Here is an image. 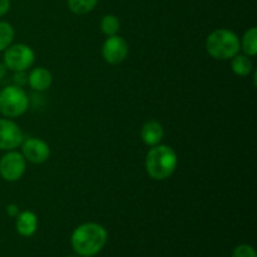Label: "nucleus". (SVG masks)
Masks as SVG:
<instances>
[{
    "label": "nucleus",
    "instance_id": "f257e3e1",
    "mask_svg": "<svg viewBox=\"0 0 257 257\" xmlns=\"http://www.w3.org/2000/svg\"><path fill=\"white\" fill-rule=\"evenodd\" d=\"M107 240V230L102 225L95 222H85L73 231L70 243L77 255L93 257L104 248Z\"/></svg>",
    "mask_w": 257,
    "mask_h": 257
},
{
    "label": "nucleus",
    "instance_id": "f03ea898",
    "mask_svg": "<svg viewBox=\"0 0 257 257\" xmlns=\"http://www.w3.org/2000/svg\"><path fill=\"white\" fill-rule=\"evenodd\" d=\"M177 155L170 146H153L146 156V171L152 180L165 181L177 168Z\"/></svg>",
    "mask_w": 257,
    "mask_h": 257
},
{
    "label": "nucleus",
    "instance_id": "7ed1b4c3",
    "mask_svg": "<svg viewBox=\"0 0 257 257\" xmlns=\"http://www.w3.org/2000/svg\"><path fill=\"white\" fill-rule=\"evenodd\" d=\"M240 39L228 29H216L206 40V50L212 58L218 60L232 59L240 52Z\"/></svg>",
    "mask_w": 257,
    "mask_h": 257
},
{
    "label": "nucleus",
    "instance_id": "20e7f679",
    "mask_svg": "<svg viewBox=\"0 0 257 257\" xmlns=\"http://www.w3.org/2000/svg\"><path fill=\"white\" fill-rule=\"evenodd\" d=\"M29 107V98L22 87L9 85L0 92V113L7 118L24 114Z\"/></svg>",
    "mask_w": 257,
    "mask_h": 257
},
{
    "label": "nucleus",
    "instance_id": "39448f33",
    "mask_svg": "<svg viewBox=\"0 0 257 257\" xmlns=\"http://www.w3.org/2000/svg\"><path fill=\"white\" fill-rule=\"evenodd\" d=\"M35 60V53L27 44H12L4 50V64L13 72H27Z\"/></svg>",
    "mask_w": 257,
    "mask_h": 257
},
{
    "label": "nucleus",
    "instance_id": "423d86ee",
    "mask_svg": "<svg viewBox=\"0 0 257 257\" xmlns=\"http://www.w3.org/2000/svg\"><path fill=\"white\" fill-rule=\"evenodd\" d=\"M27 161L24 156L15 150L8 151L0 160V176L8 182H17L24 176Z\"/></svg>",
    "mask_w": 257,
    "mask_h": 257
},
{
    "label": "nucleus",
    "instance_id": "0eeeda50",
    "mask_svg": "<svg viewBox=\"0 0 257 257\" xmlns=\"http://www.w3.org/2000/svg\"><path fill=\"white\" fill-rule=\"evenodd\" d=\"M130 47L128 43L125 42L124 38L119 35H110L105 39L102 47V55L103 59L109 64H119L127 58Z\"/></svg>",
    "mask_w": 257,
    "mask_h": 257
},
{
    "label": "nucleus",
    "instance_id": "6e6552de",
    "mask_svg": "<svg viewBox=\"0 0 257 257\" xmlns=\"http://www.w3.org/2000/svg\"><path fill=\"white\" fill-rule=\"evenodd\" d=\"M24 141L19 125L8 118H0V151H13Z\"/></svg>",
    "mask_w": 257,
    "mask_h": 257
},
{
    "label": "nucleus",
    "instance_id": "1a4fd4ad",
    "mask_svg": "<svg viewBox=\"0 0 257 257\" xmlns=\"http://www.w3.org/2000/svg\"><path fill=\"white\" fill-rule=\"evenodd\" d=\"M22 155L25 161L34 165H42L50 157V147L40 138H28L22 143Z\"/></svg>",
    "mask_w": 257,
    "mask_h": 257
},
{
    "label": "nucleus",
    "instance_id": "9d476101",
    "mask_svg": "<svg viewBox=\"0 0 257 257\" xmlns=\"http://www.w3.org/2000/svg\"><path fill=\"white\" fill-rule=\"evenodd\" d=\"M15 228L17 232L23 237H30L37 232L38 228V217L32 211H23L19 212L15 221Z\"/></svg>",
    "mask_w": 257,
    "mask_h": 257
},
{
    "label": "nucleus",
    "instance_id": "9b49d317",
    "mask_svg": "<svg viewBox=\"0 0 257 257\" xmlns=\"http://www.w3.org/2000/svg\"><path fill=\"white\" fill-rule=\"evenodd\" d=\"M165 131H163L162 124L157 120H148L143 124L142 131H141V137L142 141L147 146H157L160 145L161 141L163 140Z\"/></svg>",
    "mask_w": 257,
    "mask_h": 257
},
{
    "label": "nucleus",
    "instance_id": "f8f14e48",
    "mask_svg": "<svg viewBox=\"0 0 257 257\" xmlns=\"http://www.w3.org/2000/svg\"><path fill=\"white\" fill-rule=\"evenodd\" d=\"M53 77L52 73L43 67H37L28 75V84L38 92L47 90L52 85Z\"/></svg>",
    "mask_w": 257,
    "mask_h": 257
},
{
    "label": "nucleus",
    "instance_id": "ddd939ff",
    "mask_svg": "<svg viewBox=\"0 0 257 257\" xmlns=\"http://www.w3.org/2000/svg\"><path fill=\"white\" fill-rule=\"evenodd\" d=\"M231 68H232V72L238 77H247L253 69L252 60L246 54H236L231 59Z\"/></svg>",
    "mask_w": 257,
    "mask_h": 257
},
{
    "label": "nucleus",
    "instance_id": "4468645a",
    "mask_svg": "<svg viewBox=\"0 0 257 257\" xmlns=\"http://www.w3.org/2000/svg\"><path fill=\"white\" fill-rule=\"evenodd\" d=\"M240 47L242 48L243 53L248 57H255L257 54V29L250 28L247 32H245L242 37V43H240Z\"/></svg>",
    "mask_w": 257,
    "mask_h": 257
},
{
    "label": "nucleus",
    "instance_id": "2eb2a0df",
    "mask_svg": "<svg viewBox=\"0 0 257 257\" xmlns=\"http://www.w3.org/2000/svg\"><path fill=\"white\" fill-rule=\"evenodd\" d=\"M68 8L77 15H84L92 12L98 4V0H68Z\"/></svg>",
    "mask_w": 257,
    "mask_h": 257
},
{
    "label": "nucleus",
    "instance_id": "dca6fc26",
    "mask_svg": "<svg viewBox=\"0 0 257 257\" xmlns=\"http://www.w3.org/2000/svg\"><path fill=\"white\" fill-rule=\"evenodd\" d=\"M120 23L115 15L113 14H107L102 18L100 20V30H102L103 34H105L107 37L110 35H115L119 32Z\"/></svg>",
    "mask_w": 257,
    "mask_h": 257
},
{
    "label": "nucleus",
    "instance_id": "f3484780",
    "mask_svg": "<svg viewBox=\"0 0 257 257\" xmlns=\"http://www.w3.org/2000/svg\"><path fill=\"white\" fill-rule=\"evenodd\" d=\"M14 35V28L9 23L0 20V52H4L9 45H12Z\"/></svg>",
    "mask_w": 257,
    "mask_h": 257
},
{
    "label": "nucleus",
    "instance_id": "a211bd4d",
    "mask_svg": "<svg viewBox=\"0 0 257 257\" xmlns=\"http://www.w3.org/2000/svg\"><path fill=\"white\" fill-rule=\"evenodd\" d=\"M231 257H257L255 250H253L252 246L250 245H238L237 247H235L233 250L232 256Z\"/></svg>",
    "mask_w": 257,
    "mask_h": 257
},
{
    "label": "nucleus",
    "instance_id": "6ab92c4d",
    "mask_svg": "<svg viewBox=\"0 0 257 257\" xmlns=\"http://www.w3.org/2000/svg\"><path fill=\"white\" fill-rule=\"evenodd\" d=\"M14 77H13V80H14V84L18 85V87H24L25 84H28V74L27 72H14Z\"/></svg>",
    "mask_w": 257,
    "mask_h": 257
},
{
    "label": "nucleus",
    "instance_id": "aec40b11",
    "mask_svg": "<svg viewBox=\"0 0 257 257\" xmlns=\"http://www.w3.org/2000/svg\"><path fill=\"white\" fill-rule=\"evenodd\" d=\"M19 206L15 205V203H9V205L7 206V213L10 217H17V216L19 215Z\"/></svg>",
    "mask_w": 257,
    "mask_h": 257
},
{
    "label": "nucleus",
    "instance_id": "412c9836",
    "mask_svg": "<svg viewBox=\"0 0 257 257\" xmlns=\"http://www.w3.org/2000/svg\"><path fill=\"white\" fill-rule=\"evenodd\" d=\"M10 9V0H0V17L7 14Z\"/></svg>",
    "mask_w": 257,
    "mask_h": 257
},
{
    "label": "nucleus",
    "instance_id": "4be33fe9",
    "mask_svg": "<svg viewBox=\"0 0 257 257\" xmlns=\"http://www.w3.org/2000/svg\"><path fill=\"white\" fill-rule=\"evenodd\" d=\"M5 74H7V67H5L4 63L0 62V80L5 77Z\"/></svg>",
    "mask_w": 257,
    "mask_h": 257
},
{
    "label": "nucleus",
    "instance_id": "5701e85b",
    "mask_svg": "<svg viewBox=\"0 0 257 257\" xmlns=\"http://www.w3.org/2000/svg\"><path fill=\"white\" fill-rule=\"evenodd\" d=\"M67 257H77V256H67Z\"/></svg>",
    "mask_w": 257,
    "mask_h": 257
}]
</instances>
